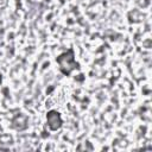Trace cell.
I'll return each instance as SVG.
<instances>
[{"instance_id":"cell-4","label":"cell","mask_w":152,"mask_h":152,"mask_svg":"<svg viewBox=\"0 0 152 152\" xmlns=\"http://www.w3.org/2000/svg\"><path fill=\"white\" fill-rule=\"evenodd\" d=\"M1 81H2V76H1V74H0V83H1Z\"/></svg>"},{"instance_id":"cell-2","label":"cell","mask_w":152,"mask_h":152,"mask_svg":"<svg viewBox=\"0 0 152 152\" xmlns=\"http://www.w3.org/2000/svg\"><path fill=\"white\" fill-rule=\"evenodd\" d=\"M46 124L49 126V128L51 131H57L62 127L63 120L62 116L59 114V112L57 110H49L46 114Z\"/></svg>"},{"instance_id":"cell-3","label":"cell","mask_w":152,"mask_h":152,"mask_svg":"<svg viewBox=\"0 0 152 152\" xmlns=\"http://www.w3.org/2000/svg\"><path fill=\"white\" fill-rule=\"evenodd\" d=\"M12 127L17 131H24L27 128V116L24 114H17L12 120Z\"/></svg>"},{"instance_id":"cell-1","label":"cell","mask_w":152,"mask_h":152,"mask_svg":"<svg viewBox=\"0 0 152 152\" xmlns=\"http://www.w3.org/2000/svg\"><path fill=\"white\" fill-rule=\"evenodd\" d=\"M57 64L59 65V70L63 75L69 76L74 70L80 68V64L75 61V52L74 49H69L65 52H62L56 58Z\"/></svg>"}]
</instances>
